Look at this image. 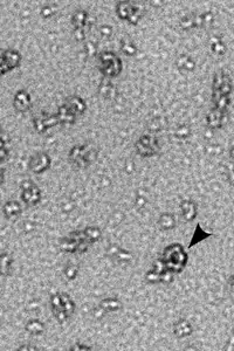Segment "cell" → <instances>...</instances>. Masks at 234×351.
I'll list each match as a JSON object with an SVG mask.
<instances>
[{
	"label": "cell",
	"instance_id": "obj_1",
	"mask_svg": "<svg viewBox=\"0 0 234 351\" xmlns=\"http://www.w3.org/2000/svg\"><path fill=\"white\" fill-rule=\"evenodd\" d=\"M49 305L55 320L61 324L67 322L75 313V302H74L72 296L67 293L60 291V293L53 294L50 296Z\"/></svg>",
	"mask_w": 234,
	"mask_h": 351
},
{
	"label": "cell",
	"instance_id": "obj_2",
	"mask_svg": "<svg viewBox=\"0 0 234 351\" xmlns=\"http://www.w3.org/2000/svg\"><path fill=\"white\" fill-rule=\"evenodd\" d=\"M188 259V253L185 252L184 247L179 243H172L164 249L162 261L168 270L173 274H179L185 268Z\"/></svg>",
	"mask_w": 234,
	"mask_h": 351
},
{
	"label": "cell",
	"instance_id": "obj_3",
	"mask_svg": "<svg viewBox=\"0 0 234 351\" xmlns=\"http://www.w3.org/2000/svg\"><path fill=\"white\" fill-rule=\"evenodd\" d=\"M97 158V149L90 144H80L72 148L68 159L73 165L85 169L94 164Z\"/></svg>",
	"mask_w": 234,
	"mask_h": 351
},
{
	"label": "cell",
	"instance_id": "obj_4",
	"mask_svg": "<svg viewBox=\"0 0 234 351\" xmlns=\"http://www.w3.org/2000/svg\"><path fill=\"white\" fill-rule=\"evenodd\" d=\"M91 243L88 241L85 231H74L60 240V249L66 253H85L89 249Z\"/></svg>",
	"mask_w": 234,
	"mask_h": 351
},
{
	"label": "cell",
	"instance_id": "obj_5",
	"mask_svg": "<svg viewBox=\"0 0 234 351\" xmlns=\"http://www.w3.org/2000/svg\"><path fill=\"white\" fill-rule=\"evenodd\" d=\"M145 13L143 2L120 1L116 5V14L121 20H126L131 25H137Z\"/></svg>",
	"mask_w": 234,
	"mask_h": 351
},
{
	"label": "cell",
	"instance_id": "obj_6",
	"mask_svg": "<svg viewBox=\"0 0 234 351\" xmlns=\"http://www.w3.org/2000/svg\"><path fill=\"white\" fill-rule=\"evenodd\" d=\"M99 69L106 79H114L123 69L121 59L111 52H103L99 55Z\"/></svg>",
	"mask_w": 234,
	"mask_h": 351
},
{
	"label": "cell",
	"instance_id": "obj_7",
	"mask_svg": "<svg viewBox=\"0 0 234 351\" xmlns=\"http://www.w3.org/2000/svg\"><path fill=\"white\" fill-rule=\"evenodd\" d=\"M136 153L142 157H152L159 153L158 141L156 137L151 135H143L135 144Z\"/></svg>",
	"mask_w": 234,
	"mask_h": 351
},
{
	"label": "cell",
	"instance_id": "obj_8",
	"mask_svg": "<svg viewBox=\"0 0 234 351\" xmlns=\"http://www.w3.org/2000/svg\"><path fill=\"white\" fill-rule=\"evenodd\" d=\"M21 190V200L29 206L39 204L41 201V190L32 180H23L20 185Z\"/></svg>",
	"mask_w": 234,
	"mask_h": 351
},
{
	"label": "cell",
	"instance_id": "obj_9",
	"mask_svg": "<svg viewBox=\"0 0 234 351\" xmlns=\"http://www.w3.org/2000/svg\"><path fill=\"white\" fill-rule=\"evenodd\" d=\"M21 64V55L16 49H4L1 52V62H0V68H1V74H6L12 71L20 66Z\"/></svg>",
	"mask_w": 234,
	"mask_h": 351
},
{
	"label": "cell",
	"instance_id": "obj_10",
	"mask_svg": "<svg viewBox=\"0 0 234 351\" xmlns=\"http://www.w3.org/2000/svg\"><path fill=\"white\" fill-rule=\"evenodd\" d=\"M50 165H52V158L46 153L35 154L28 160V169L37 175L46 172L50 168Z\"/></svg>",
	"mask_w": 234,
	"mask_h": 351
},
{
	"label": "cell",
	"instance_id": "obj_11",
	"mask_svg": "<svg viewBox=\"0 0 234 351\" xmlns=\"http://www.w3.org/2000/svg\"><path fill=\"white\" fill-rule=\"evenodd\" d=\"M213 96H217V95H229L232 91V81H231V77L227 75V74L220 73L215 74L214 77H213Z\"/></svg>",
	"mask_w": 234,
	"mask_h": 351
},
{
	"label": "cell",
	"instance_id": "obj_12",
	"mask_svg": "<svg viewBox=\"0 0 234 351\" xmlns=\"http://www.w3.org/2000/svg\"><path fill=\"white\" fill-rule=\"evenodd\" d=\"M59 124H60V122H59L56 115H46L43 112V114L33 118L34 129L39 133L46 132L47 130L59 126Z\"/></svg>",
	"mask_w": 234,
	"mask_h": 351
},
{
	"label": "cell",
	"instance_id": "obj_13",
	"mask_svg": "<svg viewBox=\"0 0 234 351\" xmlns=\"http://www.w3.org/2000/svg\"><path fill=\"white\" fill-rule=\"evenodd\" d=\"M13 106L17 111L27 112L32 108V97L27 90H18L13 99Z\"/></svg>",
	"mask_w": 234,
	"mask_h": 351
},
{
	"label": "cell",
	"instance_id": "obj_14",
	"mask_svg": "<svg viewBox=\"0 0 234 351\" xmlns=\"http://www.w3.org/2000/svg\"><path fill=\"white\" fill-rule=\"evenodd\" d=\"M64 105L76 116L85 114V111L87 110V103H85V101L82 99V97L78 96V95L68 96L66 101H64Z\"/></svg>",
	"mask_w": 234,
	"mask_h": 351
},
{
	"label": "cell",
	"instance_id": "obj_15",
	"mask_svg": "<svg viewBox=\"0 0 234 351\" xmlns=\"http://www.w3.org/2000/svg\"><path fill=\"white\" fill-rule=\"evenodd\" d=\"M179 210L180 213H182V217L186 221L194 220L198 214L197 204H195L193 200H190V199H185V200H183L182 203L179 204Z\"/></svg>",
	"mask_w": 234,
	"mask_h": 351
},
{
	"label": "cell",
	"instance_id": "obj_16",
	"mask_svg": "<svg viewBox=\"0 0 234 351\" xmlns=\"http://www.w3.org/2000/svg\"><path fill=\"white\" fill-rule=\"evenodd\" d=\"M165 269L167 268H165L162 259L156 260L152 264V268L148 270L147 274H145V279H147V281L150 282V284H159V282H161V276Z\"/></svg>",
	"mask_w": 234,
	"mask_h": 351
},
{
	"label": "cell",
	"instance_id": "obj_17",
	"mask_svg": "<svg viewBox=\"0 0 234 351\" xmlns=\"http://www.w3.org/2000/svg\"><path fill=\"white\" fill-rule=\"evenodd\" d=\"M192 332H193V327L190 323V321L185 320V318H182V320L177 321V322L173 324V334L176 337H189V336H191Z\"/></svg>",
	"mask_w": 234,
	"mask_h": 351
},
{
	"label": "cell",
	"instance_id": "obj_18",
	"mask_svg": "<svg viewBox=\"0 0 234 351\" xmlns=\"http://www.w3.org/2000/svg\"><path fill=\"white\" fill-rule=\"evenodd\" d=\"M225 114H226L225 111H220V110L213 108L206 117L207 126L212 128V129H219V128H221L225 123Z\"/></svg>",
	"mask_w": 234,
	"mask_h": 351
},
{
	"label": "cell",
	"instance_id": "obj_19",
	"mask_svg": "<svg viewBox=\"0 0 234 351\" xmlns=\"http://www.w3.org/2000/svg\"><path fill=\"white\" fill-rule=\"evenodd\" d=\"M99 308L103 313H116L122 309V302L117 297H106L100 302Z\"/></svg>",
	"mask_w": 234,
	"mask_h": 351
},
{
	"label": "cell",
	"instance_id": "obj_20",
	"mask_svg": "<svg viewBox=\"0 0 234 351\" xmlns=\"http://www.w3.org/2000/svg\"><path fill=\"white\" fill-rule=\"evenodd\" d=\"M106 252H108V254L110 255L111 259H115L118 263H129L132 259V255L130 254L127 249L121 248V247L116 245L109 247V248L106 249Z\"/></svg>",
	"mask_w": 234,
	"mask_h": 351
},
{
	"label": "cell",
	"instance_id": "obj_21",
	"mask_svg": "<svg viewBox=\"0 0 234 351\" xmlns=\"http://www.w3.org/2000/svg\"><path fill=\"white\" fill-rule=\"evenodd\" d=\"M2 212H4V216L7 219H17L22 212L21 205L16 200H10L4 205Z\"/></svg>",
	"mask_w": 234,
	"mask_h": 351
},
{
	"label": "cell",
	"instance_id": "obj_22",
	"mask_svg": "<svg viewBox=\"0 0 234 351\" xmlns=\"http://www.w3.org/2000/svg\"><path fill=\"white\" fill-rule=\"evenodd\" d=\"M25 330L33 336H40L46 331V327L43 321L38 320V318H32L25 324Z\"/></svg>",
	"mask_w": 234,
	"mask_h": 351
},
{
	"label": "cell",
	"instance_id": "obj_23",
	"mask_svg": "<svg viewBox=\"0 0 234 351\" xmlns=\"http://www.w3.org/2000/svg\"><path fill=\"white\" fill-rule=\"evenodd\" d=\"M115 93H116V89H115V86L112 85L110 79L102 80V82L99 86V94L101 96L106 100H111L115 96Z\"/></svg>",
	"mask_w": 234,
	"mask_h": 351
},
{
	"label": "cell",
	"instance_id": "obj_24",
	"mask_svg": "<svg viewBox=\"0 0 234 351\" xmlns=\"http://www.w3.org/2000/svg\"><path fill=\"white\" fill-rule=\"evenodd\" d=\"M55 115L58 116V120L60 122V124H74L76 121V115L73 114L64 105H62L60 108H59L58 112H56Z\"/></svg>",
	"mask_w": 234,
	"mask_h": 351
},
{
	"label": "cell",
	"instance_id": "obj_25",
	"mask_svg": "<svg viewBox=\"0 0 234 351\" xmlns=\"http://www.w3.org/2000/svg\"><path fill=\"white\" fill-rule=\"evenodd\" d=\"M88 17L87 11L85 10H78L73 13L72 16V25L74 28H85V26L88 25Z\"/></svg>",
	"mask_w": 234,
	"mask_h": 351
},
{
	"label": "cell",
	"instance_id": "obj_26",
	"mask_svg": "<svg viewBox=\"0 0 234 351\" xmlns=\"http://www.w3.org/2000/svg\"><path fill=\"white\" fill-rule=\"evenodd\" d=\"M180 28L189 31V29H193L200 27L199 23V14H189V16L183 17L179 22Z\"/></svg>",
	"mask_w": 234,
	"mask_h": 351
},
{
	"label": "cell",
	"instance_id": "obj_27",
	"mask_svg": "<svg viewBox=\"0 0 234 351\" xmlns=\"http://www.w3.org/2000/svg\"><path fill=\"white\" fill-rule=\"evenodd\" d=\"M158 226L163 231H171L176 227V219L171 213H162L158 218Z\"/></svg>",
	"mask_w": 234,
	"mask_h": 351
},
{
	"label": "cell",
	"instance_id": "obj_28",
	"mask_svg": "<svg viewBox=\"0 0 234 351\" xmlns=\"http://www.w3.org/2000/svg\"><path fill=\"white\" fill-rule=\"evenodd\" d=\"M121 50H122V53L124 55L135 56L136 54H137L138 49H137V46H136V44L134 43V41H132L130 38L126 37L121 40Z\"/></svg>",
	"mask_w": 234,
	"mask_h": 351
},
{
	"label": "cell",
	"instance_id": "obj_29",
	"mask_svg": "<svg viewBox=\"0 0 234 351\" xmlns=\"http://www.w3.org/2000/svg\"><path fill=\"white\" fill-rule=\"evenodd\" d=\"M177 68L180 70L192 71L195 68V62L188 55H180L176 61Z\"/></svg>",
	"mask_w": 234,
	"mask_h": 351
},
{
	"label": "cell",
	"instance_id": "obj_30",
	"mask_svg": "<svg viewBox=\"0 0 234 351\" xmlns=\"http://www.w3.org/2000/svg\"><path fill=\"white\" fill-rule=\"evenodd\" d=\"M210 48H211V52L213 54L217 56H223L225 52H226V46H225L223 40L219 37H214L211 39V41H210Z\"/></svg>",
	"mask_w": 234,
	"mask_h": 351
},
{
	"label": "cell",
	"instance_id": "obj_31",
	"mask_svg": "<svg viewBox=\"0 0 234 351\" xmlns=\"http://www.w3.org/2000/svg\"><path fill=\"white\" fill-rule=\"evenodd\" d=\"M85 234L90 243L97 242L102 238V230L97 226H88L85 228Z\"/></svg>",
	"mask_w": 234,
	"mask_h": 351
},
{
	"label": "cell",
	"instance_id": "obj_32",
	"mask_svg": "<svg viewBox=\"0 0 234 351\" xmlns=\"http://www.w3.org/2000/svg\"><path fill=\"white\" fill-rule=\"evenodd\" d=\"M12 264H13V258L8 253H2L1 254V274L2 276H7L12 272Z\"/></svg>",
	"mask_w": 234,
	"mask_h": 351
},
{
	"label": "cell",
	"instance_id": "obj_33",
	"mask_svg": "<svg viewBox=\"0 0 234 351\" xmlns=\"http://www.w3.org/2000/svg\"><path fill=\"white\" fill-rule=\"evenodd\" d=\"M64 274L68 281H73L78 278L79 266L75 263H68L64 269Z\"/></svg>",
	"mask_w": 234,
	"mask_h": 351
},
{
	"label": "cell",
	"instance_id": "obj_34",
	"mask_svg": "<svg viewBox=\"0 0 234 351\" xmlns=\"http://www.w3.org/2000/svg\"><path fill=\"white\" fill-rule=\"evenodd\" d=\"M213 20H214V17H213L211 12H205V13L199 14L200 27H209L210 25H212Z\"/></svg>",
	"mask_w": 234,
	"mask_h": 351
},
{
	"label": "cell",
	"instance_id": "obj_35",
	"mask_svg": "<svg viewBox=\"0 0 234 351\" xmlns=\"http://www.w3.org/2000/svg\"><path fill=\"white\" fill-rule=\"evenodd\" d=\"M99 34L103 39H110L114 35V29L110 25H101L99 27Z\"/></svg>",
	"mask_w": 234,
	"mask_h": 351
},
{
	"label": "cell",
	"instance_id": "obj_36",
	"mask_svg": "<svg viewBox=\"0 0 234 351\" xmlns=\"http://www.w3.org/2000/svg\"><path fill=\"white\" fill-rule=\"evenodd\" d=\"M85 50L89 56H95L97 54V44L93 41H87L85 44Z\"/></svg>",
	"mask_w": 234,
	"mask_h": 351
},
{
	"label": "cell",
	"instance_id": "obj_37",
	"mask_svg": "<svg viewBox=\"0 0 234 351\" xmlns=\"http://www.w3.org/2000/svg\"><path fill=\"white\" fill-rule=\"evenodd\" d=\"M54 13H55L54 6L46 5V6H43V10H41V17L45 18V19H48V18H52L53 16H54Z\"/></svg>",
	"mask_w": 234,
	"mask_h": 351
},
{
	"label": "cell",
	"instance_id": "obj_38",
	"mask_svg": "<svg viewBox=\"0 0 234 351\" xmlns=\"http://www.w3.org/2000/svg\"><path fill=\"white\" fill-rule=\"evenodd\" d=\"M74 38L76 41L81 43L85 40V28H75L74 29Z\"/></svg>",
	"mask_w": 234,
	"mask_h": 351
},
{
	"label": "cell",
	"instance_id": "obj_39",
	"mask_svg": "<svg viewBox=\"0 0 234 351\" xmlns=\"http://www.w3.org/2000/svg\"><path fill=\"white\" fill-rule=\"evenodd\" d=\"M93 349H94L93 347H88V346H85V344H82V343H75L73 347L69 348V350H73V351L74 350H75V351H78V350H93Z\"/></svg>",
	"mask_w": 234,
	"mask_h": 351
},
{
	"label": "cell",
	"instance_id": "obj_40",
	"mask_svg": "<svg viewBox=\"0 0 234 351\" xmlns=\"http://www.w3.org/2000/svg\"><path fill=\"white\" fill-rule=\"evenodd\" d=\"M18 350L22 351V350H40V349H39V348H37V347H31V346H22V347H20V348H19V349H18Z\"/></svg>",
	"mask_w": 234,
	"mask_h": 351
},
{
	"label": "cell",
	"instance_id": "obj_41",
	"mask_svg": "<svg viewBox=\"0 0 234 351\" xmlns=\"http://www.w3.org/2000/svg\"><path fill=\"white\" fill-rule=\"evenodd\" d=\"M230 282H231V288H232V289L234 290V275L232 276V278H231Z\"/></svg>",
	"mask_w": 234,
	"mask_h": 351
},
{
	"label": "cell",
	"instance_id": "obj_42",
	"mask_svg": "<svg viewBox=\"0 0 234 351\" xmlns=\"http://www.w3.org/2000/svg\"><path fill=\"white\" fill-rule=\"evenodd\" d=\"M230 154H231V157H233V158H234V147H232V149H231Z\"/></svg>",
	"mask_w": 234,
	"mask_h": 351
}]
</instances>
